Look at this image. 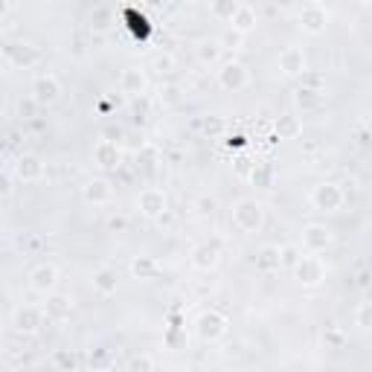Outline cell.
<instances>
[{
	"label": "cell",
	"mask_w": 372,
	"mask_h": 372,
	"mask_svg": "<svg viewBox=\"0 0 372 372\" xmlns=\"http://www.w3.org/2000/svg\"><path fill=\"white\" fill-rule=\"evenodd\" d=\"M233 224L241 233H259L265 224V207L256 198H241L233 204Z\"/></svg>",
	"instance_id": "obj_1"
},
{
	"label": "cell",
	"mask_w": 372,
	"mask_h": 372,
	"mask_svg": "<svg viewBox=\"0 0 372 372\" xmlns=\"http://www.w3.org/2000/svg\"><path fill=\"white\" fill-rule=\"evenodd\" d=\"M344 201H346L344 190L332 180H323L312 190V207L320 209V212H337L340 207H344Z\"/></svg>",
	"instance_id": "obj_2"
},
{
	"label": "cell",
	"mask_w": 372,
	"mask_h": 372,
	"mask_svg": "<svg viewBox=\"0 0 372 372\" xmlns=\"http://www.w3.org/2000/svg\"><path fill=\"white\" fill-rule=\"evenodd\" d=\"M291 270L297 276V283L305 285V288H317L326 279V265H323V259L317 253L314 256H300V262Z\"/></svg>",
	"instance_id": "obj_3"
},
{
	"label": "cell",
	"mask_w": 372,
	"mask_h": 372,
	"mask_svg": "<svg viewBox=\"0 0 372 372\" xmlns=\"http://www.w3.org/2000/svg\"><path fill=\"white\" fill-rule=\"evenodd\" d=\"M247 84H251V73H247V67L241 65V61L230 58V61H224V65L219 67V87H221V90L239 93V90H244Z\"/></svg>",
	"instance_id": "obj_4"
},
{
	"label": "cell",
	"mask_w": 372,
	"mask_h": 372,
	"mask_svg": "<svg viewBox=\"0 0 372 372\" xmlns=\"http://www.w3.org/2000/svg\"><path fill=\"white\" fill-rule=\"evenodd\" d=\"M198 337L207 340V344H215V340H221L230 329V320L221 314V312H215V308H209V312H204L198 317Z\"/></svg>",
	"instance_id": "obj_5"
},
{
	"label": "cell",
	"mask_w": 372,
	"mask_h": 372,
	"mask_svg": "<svg viewBox=\"0 0 372 372\" xmlns=\"http://www.w3.org/2000/svg\"><path fill=\"white\" fill-rule=\"evenodd\" d=\"M137 209L146 215V219L158 221L160 215L169 209V198L163 190H158V186H146V190L137 195Z\"/></svg>",
	"instance_id": "obj_6"
},
{
	"label": "cell",
	"mask_w": 372,
	"mask_h": 372,
	"mask_svg": "<svg viewBox=\"0 0 372 372\" xmlns=\"http://www.w3.org/2000/svg\"><path fill=\"white\" fill-rule=\"evenodd\" d=\"M12 326L21 334H38L44 326V312L35 305H18L15 314H12Z\"/></svg>",
	"instance_id": "obj_7"
},
{
	"label": "cell",
	"mask_w": 372,
	"mask_h": 372,
	"mask_svg": "<svg viewBox=\"0 0 372 372\" xmlns=\"http://www.w3.org/2000/svg\"><path fill=\"white\" fill-rule=\"evenodd\" d=\"M82 198L84 204L90 207H108L114 201V186L108 177H90L84 186H82Z\"/></svg>",
	"instance_id": "obj_8"
},
{
	"label": "cell",
	"mask_w": 372,
	"mask_h": 372,
	"mask_svg": "<svg viewBox=\"0 0 372 372\" xmlns=\"http://www.w3.org/2000/svg\"><path fill=\"white\" fill-rule=\"evenodd\" d=\"M29 288H33L35 294H53L58 288V268L44 262V265H35L33 270H29Z\"/></svg>",
	"instance_id": "obj_9"
},
{
	"label": "cell",
	"mask_w": 372,
	"mask_h": 372,
	"mask_svg": "<svg viewBox=\"0 0 372 372\" xmlns=\"http://www.w3.org/2000/svg\"><path fill=\"white\" fill-rule=\"evenodd\" d=\"M332 230L326 224H305L302 227V247L308 253H326L332 247Z\"/></svg>",
	"instance_id": "obj_10"
},
{
	"label": "cell",
	"mask_w": 372,
	"mask_h": 372,
	"mask_svg": "<svg viewBox=\"0 0 372 372\" xmlns=\"http://www.w3.org/2000/svg\"><path fill=\"white\" fill-rule=\"evenodd\" d=\"M58 97H61V82H58L53 73L35 76V82H33V99H35L41 108L58 102Z\"/></svg>",
	"instance_id": "obj_11"
},
{
	"label": "cell",
	"mask_w": 372,
	"mask_h": 372,
	"mask_svg": "<svg viewBox=\"0 0 372 372\" xmlns=\"http://www.w3.org/2000/svg\"><path fill=\"white\" fill-rule=\"evenodd\" d=\"M219 256H221L219 244H215V241H201V244H195V247H192V256H190V262H192V268H195V270L209 273V270H215V265H219Z\"/></svg>",
	"instance_id": "obj_12"
},
{
	"label": "cell",
	"mask_w": 372,
	"mask_h": 372,
	"mask_svg": "<svg viewBox=\"0 0 372 372\" xmlns=\"http://www.w3.org/2000/svg\"><path fill=\"white\" fill-rule=\"evenodd\" d=\"M297 21H300V26H302V33H308V35H320L323 29H326V23H329V12H326L323 6L305 4Z\"/></svg>",
	"instance_id": "obj_13"
},
{
	"label": "cell",
	"mask_w": 372,
	"mask_h": 372,
	"mask_svg": "<svg viewBox=\"0 0 372 372\" xmlns=\"http://www.w3.org/2000/svg\"><path fill=\"white\" fill-rule=\"evenodd\" d=\"M119 160H122V148H119V143L102 137V140L97 143V148H93V163H97L99 169H105V172H111V169L119 166Z\"/></svg>",
	"instance_id": "obj_14"
},
{
	"label": "cell",
	"mask_w": 372,
	"mask_h": 372,
	"mask_svg": "<svg viewBox=\"0 0 372 372\" xmlns=\"http://www.w3.org/2000/svg\"><path fill=\"white\" fill-rule=\"evenodd\" d=\"M15 177L23 183H38L44 177V160L38 154H21L15 163Z\"/></svg>",
	"instance_id": "obj_15"
},
{
	"label": "cell",
	"mask_w": 372,
	"mask_h": 372,
	"mask_svg": "<svg viewBox=\"0 0 372 372\" xmlns=\"http://www.w3.org/2000/svg\"><path fill=\"white\" fill-rule=\"evenodd\" d=\"M73 314V300L65 297V294H47V305H44V317L47 320H55V323H65L70 320Z\"/></svg>",
	"instance_id": "obj_16"
},
{
	"label": "cell",
	"mask_w": 372,
	"mask_h": 372,
	"mask_svg": "<svg viewBox=\"0 0 372 372\" xmlns=\"http://www.w3.org/2000/svg\"><path fill=\"white\" fill-rule=\"evenodd\" d=\"M279 70L285 76H305V53L300 47H285L279 53Z\"/></svg>",
	"instance_id": "obj_17"
},
{
	"label": "cell",
	"mask_w": 372,
	"mask_h": 372,
	"mask_svg": "<svg viewBox=\"0 0 372 372\" xmlns=\"http://www.w3.org/2000/svg\"><path fill=\"white\" fill-rule=\"evenodd\" d=\"M148 87V79H146V70L140 67H126L119 76V90L128 93V97H140V93H146Z\"/></svg>",
	"instance_id": "obj_18"
},
{
	"label": "cell",
	"mask_w": 372,
	"mask_h": 372,
	"mask_svg": "<svg viewBox=\"0 0 372 372\" xmlns=\"http://www.w3.org/2000/svg\"><path fill=\"white\" fill-rule=\"evenodd\" d=\"M119 288V276L114 268H99L93 270V291H97L99 297H114Z\"/></svg>",
	"instance_id": "obj_19"
},
{
	"label": "cell",
	"mask_w": 372,
	"mask_h": 372,
	"mask_svg": "<svg viewBox=\"0 0 372 372\" xmlns=\"http://www.w3.org/2000/svg\"><path fill=\"white\" fill-rule=\"evenodd\" d=\"M230 23H233V29L236 33H241V35H247V33H253L256 29V23H259V15H256V9L253 6H239L236 9V15L230 18Z\"/></svg>",
	"instance_id": "obj_20"
},
{
	"label": "cell",
	"mask_w": 372,
	"mask_h": 372,
	"mask_svg": "<svg viewBox=\"0 0 372 372\" xmlns=\"http://www.w3.org/2000/svg\"><path fill=\"white\" fill-rule=\"evenodd\" d=\"M128 270H131L134 279H154V276H158V270H160V265H158V259H154V256H134Z\"/></svg>",
	"instance_id": "obj_21"
},
{
	"label": "cell",
	"mask_w": 372,
	"mask_h": 372,
	"mask_svg": "<svg viewBox=\"0 0 372 372\" xmlns=\"http://www.w3.org/2000/svg\"><path fill=\"white\" fill-rule=\"evenodd\" d=\"M294 102H297L302 111H314V108H320V102H323V93H320L317 87L300 84L297 93H294Z\"/></svg>",
	"instance_id": "obj_22"
},
{
	"label": "cell",
	"mask_w": 372,
	"mask_h": 372,
	"mask_svg": "<svg viewBox=\"0 0 372 372\" xmlns=\"http://www.w3.org/2000/svg\"><path fill=\"white\" fill-rule=\"evenodd\" d=\"M195 55L201 65H219V58H221V44L215 41V38H207V41H198L195 47Z\"/></svg>",
	"instance_id": "obj_23"
},
{
	"label": "cell",
	"mask_w": 372,
	"mask_h": 372,
	"mask_svg": "<svg viewBox=\"0 0 372 372\" xmlns=\"http://www.w3.org/2000/svg\"><path fill=\"white\" fill-rule=\"evenodd\" d=\"M276 134L283 137V140H294L302 134V126H300V119L294 114H283L276 119Z\"/></svg>",
	"instance_id": "obj_24"
},
{
	"label": "cell",
	"mask_w": 372,
	"mask_h": 372,
	"mask_svg": "<svg viewBox=\"0 0 372 372\" xmlns=\"http://www.w3.org/2000/svg\"><path fill=\"white\" fill-rule=\"evenodd\" d=\"M6 53H9V58H12L15 67H29V65H35V61H38V53H35L33 47H26V44H15V47H9Z\"/></svg>",
	"instance_id": "obj_25"
},
{
	"label": "cell",
	"mask_w": 372,
	"mask_h": 372,
	"mask_svg": "<svg viewBox=\"0 0 372 372\" xmlns=\"http://www.w3.org/2000/svg\"><path fill=\"white\" fill-rule=\"evenodd\" d=\"M273 180H276V172L270 163H256L253 172H251V183L259 186V190H273Z\"/></svg>",
	"instance_id": "obj_26"
},
{
	"label": "cell",
	"mask_w": 372,
	"mask_h": 372,
	"mask_svg": "<svg viewBox=\"0 0 372 372\" xmlns=\"http://www.w3.org/2000/svg\"><path fill=\"white\" fill-rule=\"evenodd\" d=\"M256 268H259V270H265V273L279 270V247L265 244L262 251H259V256H256Z\"/></svg>",
	"instance_id": "obj_27"
},
{
	"label": "cell",
	"mask_w": 372,
	"mask_h": 372,
	"mask_svg": "<svg viewBox=\"0 0 372 372\" xmlns=\"http://www.w3.org/2000/svg\"><path fill=\"white\" fill-rule=\"evenodd\" d=\"M239 6H241L239 0H209V12H212V18H219V21H230Z\"/></svg>",
	"instance_id": "obj_28"
},
{
	"label": "cell",
	"mask_w": 372,
	"mask_h": 372,
	"mask_svg": "<svg viewBox=\"0 0 372 372\" xmlns=\"http://www.w3.org/2000/svg\"><path fill=\"white\" fill-rule=\"evenodd\" d=\"M53 366H55V369L70 372V369L79 366V358H76L70 349H55V352H53Z\"/></svg>",
	"instance_id": "obj_29"
},
{
	"label": "cell",
	"mask_w": 372,
	"mask_h": 372,
	"mask_svg": "<svg viewBox=\"0 0 372 372\" xmlns=\"http://www.w3.org/2000/svg\"><path fill=\"white\" fill-rule=\"evenodd\" d=\"M300 247L297 244H285V247H279V268H294L300 262Z\"/></svg>",
	"instance_id": "obj_30"
},
{
	"label": "cell",
	"mask_w": 372,
	"mask_h": 372,
	"mask_svg": "<svg viewBox=\"0 0 372 372\" xmlns=\"http://www.w3.org/2000/svg\"><path fill=\"white\" fill-rule=\"evenodd\" d=\"M160 102H163L166 108L180 105V102H183V90H180L177 84H163V87H160Z\"/></svg>",
	"instance_id": "obj_31"
},
{
	"label": "cell",
	"mask_w": 372,
	"mask_h": 372,
	"mask_svg": "<svg viewBox=\"0 0 372 372\" xmlns=\"http://www.w3.org/2000/svg\"><path fill=\"white\" fill-rule=\"evenodd\" d=\"M151 67L158 70L160 76L172 73V70H175V55H169V53H160V55H154V61H151Z\"/></svg>",
	"instance_id": "obj_32"
},
{
	"label": "cell",
	"mask_w": 372,
	"mask_h": 372,
	"mask_svg": "<svg viewBox=\"0 0 372 372\" xmlns=\"http://www.w3.org/2000/svg\"><path fill=\"white\" fill-rule=\"evenodd\" d=\"M355 326H358L361 332H366V329L372 326V305H369V302H361V305H358V312H355Z\"/></svg>",
	"instance_id": "obj_33"
},
{
	"label": "cell",
	"mask_w": 372,
	"mask_h": 372,
	"mask_svg": "<svg viewBox=\"0 0 372 372\" xmlns=\"http://www.w3.org/2000/svg\"><path fill=\"white\" fill-rule=\"evenodd\" d=\"M108 21H111V12H108V9H97V12L90 15V26L97 29V33H102V29H108V26H111Z\"/></svg>",
	"instance_id": "obj_34"
},
{
	"label": "cell",
	"mask_w": 372,
	"mask_h": 372,
	"mask_svg": "<svg viewBox=\"0 0 372 372\" xmlns=\"http://www.w3.org/2000/svg\"><path fill=\"white\" fill-rule=\"evenodd\" d=\"M38 108H41V105H38L33 97H29V99H21V102H18V114H21L23 119H33Z\"/></svg>",
	"instance_id": "obj_35"
},
{
	"label": "cell",
	"mask_w": 372,
	"mask_h": 372,
	"mask_svg": "<svg viewBox=\"0 0 372 372\" xmlns=\"http://www.w3.org/2000/svg\"><path fill=\"white\" fill-rule=\"evenodd\" d=\"M154 366H158V361H154V358H148V355H134L131 361H128V369H154Z\"/></svg>",
	"instance_id": "obj_36"
},
{
	"label": "cell",
	"mask_w": 372,
	"mask_h": 372,
	"mask_svg": "<svg viewBox=\"0 0 372 372\" xmlns=\"http://www.w3.org/2000/svg\"><path fill=\"white\" fill-rule=\"evenodd\" d=\"M241 33H236V29H233V33H227L224 38H219V44H221V50H236L239 44H241Z\"/></svg>",
	"instance_id": "obj_37"
},
{
	"label": "cell",
	"mask_w": 372,
	"mask_h": 372,
	"mask_svg": "<svg viewBox=\"0 0 372 372\" xmlns=\"http://www.w3.org/2000/svg\"><path fill=\"white\" fill-rule=\"evenodd\" d=\"M323 340H326V346H340V344H344V332H337V329H329L326 334H323Z\"/></svg>",
	"instance_id": "obj_38"
},
{
	"label": "cell",
	"mask_w": 372,
	"mask_h": 372,
	"mask_svg": "<svg viewBox=\"0 0 372 372\" xmlns=\"http://www.w3.org/2000/svg\"><path fill=\"white\" fill-rule=\"evenodd\" d=\"M12 195V177L0 172V198H9Z\"/></svg>",
	"instance_id": "obj_39"
},
{
	"label": "cell",
	"mask_w": 372,
	"mask_h": 372,
	"mask_svg": "<svg viewBox=\"0 0 372 372\" xmlns=\"http://www.w3.org/2000/svg\"><path fill=\"white\" fill-rule=\"evenodd\" d=\"M126 227H128V221L122 219V215H114V219L108 221V230H114V233H126Z\"/></svg>",
	"instance_id": "obj_40"
},
{
	"label": "cell",
	"mask_w": 372,
	"mask_h": 372,
	"mask_svg": "<svg viewBox=\"0 0 372 372\" xmlns=\"http://www.w3.org/2000/svg\"><path fill=\"white\" fill-rule=\"evenodd\" d=\"M126 18L131 21V26H134V29H140V33H146V18H143V15L137 18V15H134V12L128 9V12H126Z\"/></svg>",
	"instance_id": "obj_41"
},
{
	"label": "cell",
	"mask_w": 372,
	"mask_h": 372,
	"mask_svg": "<svg viewBox=\"0 0 372 372\" xmlns=\"http://www.w3.org/2000/svg\"><path fill=\"white\" fill-rule=\"evenodd\" d=\"M212 209H215V201H212V198H201V201H198V212H201V215H212Z\"/></svg>",
	"instance_id": "obj_42"
},
{
	"label": "cell",
	"mask_w": 372,
	"mask_h": 372,
	"mask_svg": "<svg viewBox=\"0 0 372 372\" xmlns=\"http://www.w3.org/2000/svg\"><path fill=\"white\" fill-rule=\"evenodd\" d=\"M102 137H105V140L119 143V140H122V128H114V126H111V128H105V131H102Z\"/></svg>",
	"instance_id": "obj_43"
},
{
	"label": "cell",
	"mask_w": 372,
	"mask_h": 372,
	"mask_svg": "<svg viewBox=\"0 0 372 372\" xmlns=\"http://www.w3.org/2000/svg\"><path fill=\"white\" fill-rule=\"evenodd\" d=\"M9 15V0H0V21Z\"/></svg>",
	"instance_id": "obj_44"
},
{
	"label": "cell",
	"mask_w": 372,
	"mask_h": 372,
	"mask_svg": "<svg viewBox=\"0 0 372 372\" xmlns=\"http://www.w3.org/2000/svg\"><path fill=\"white\" fill-rule=\"evenodd\" d=\"M146 4H148V6H154V9H163V6L169 4V0H146Z\"/></svg>",
	"instance_id": "obj_45"
},
{
	"label": "cell",
	"mask_w": 372,
	"mask_h": 372,
	"mask_svg": "<svg viewBox=\"0 0 372 372\" xmlns=\"http://www.w3.org/2000/svg\"><path fill=\"white\" fill-rule=\"evenodd\" d=\"M273 4H276V6H283V9H285V6H291V4H294V0H273Z\"/></svg>",
	"instance_id": "obj_46"
},
{
	"label": "cell",
	"mask_w": 372,
	"mask_h": 372,
	"mask_svg": "<svg viewBox=\"0 0 372 372\" xmlns=\"http://www.w3.org/2000/svg\"><path fill=\"white\" fill-rule=\"evenodd\" d=\"M305 4H314V6H323V0H305Z\"/></svg>",
	"instance_id": "obj_47"
},
{
	"label": "cell",
	"mask_w": 372,
	"mask_h": 372,
	"mask_svg": "<svg viewBox=\"0 0 372 372\" xmlns=\"http://www.w3.org/2000/svg\"><path fill=\"white\" fill-rule=\"evenodd\" d=\"M358 4H369V0H358Z\"/></svg>",
	"instance_id": "obj_48"
},
{
	"label": "cell",
	"mask_w": 372,
	"mask_h": 372,
	"mask_svg": "<svg viewBox=\"0 0 372 372\" xmlns=\"http://www.w3.org/2000/svg\"><path fill=\"white\" fill-rule=\"evenodd\" d=\"M192 4H201V0H192Z\"/></svg>",
	"instance_id": "obj_49"
}]
</instances>
